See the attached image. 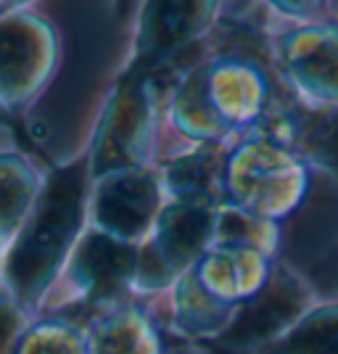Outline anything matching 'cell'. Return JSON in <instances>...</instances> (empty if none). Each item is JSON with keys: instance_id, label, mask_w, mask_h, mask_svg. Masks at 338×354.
Returning a JSON list of instances; mask_svg holds the SVG:
<instances>
[{"instance_id": "1", "label": "cell", "mask_w": 338, "mask_h": 354, "mask_svg": "<svg viewBox=\"0 0 338 354\" xmlns=\"http://www.w3.org/2000/svg\"><path fill=\"white\" fill-rule=\"evenodd\" d=\"M79 188L82 183L77 169L61 172L48 191V198L32 225L30 236L16 251L14 281L24 294L35 291L45 281L48 267L59 259V251L64 249L69 230L79 217Z\"/></svg>"}, {"instance_id": "5", "label": "cell", "mask_w": 338, "mask_h": 354, "mask_svg": "<svg viewBox=\"0 0 338 354\" xmlns=\"http://www.w3.org/2000/svg\"><path fill=\"white\" fill-rule=\"evenodd\" d=\"M196 11L193 6H162L153 8L156 19H151L146 32V50L151 53H162L185 35L191 27V14Z\"/></svg>"}, {"instance_id": "6", "label": "cell", "mask_w": 338, "mask_h": 354, "mask_svg": "<svg viewBox=\"0 0 338 354\" xmlns=\"http://www.w3.org/2000/svg\"><path fill=\"white\" fill-rule=\"evenodd\" d=\"M206 233V217L196 209H185V212H177L167 222V230L164 238L169 243V251L175 257H191L193 251L201 246Z\"/></svg>"}, {"instance_id": "7", "label": "cell", "mask_w": 338, "mask_h": 354, "mask_svg": "<svg viewBox=\"0 0 338 354\" xmlns=\"http://www.w3.org/2000/svg\"><path fill=\"white\" fill-rule=\"evenodd\" d=\"M212 180H214V167L209 156H193L172 172V183L185 193H209Z\"/></svg>"}, {"instance_id": "4", "label": "cell", "mask_w": 338, "mask_h": 354, "mask_svg": "<svg viewBox=\"0 0 338 354\" xmlns=\"http://www.w3.org/2000/svg\"><path fill=\"white\" fill-rule=\"evenodd\" d=\"M296 304H299V296H296L294 288H288V286L272 288L270 294L262 296L259 301H254L249 310L238 317V323L233 325V330L227 333L225 344L233 346V349L256 344L262 336L272 333V330L296 310Z\"/></svg>"}, {"instance_id": "3", "label": "cell", "mask_w": 338, "mask_h": 354, "mask_svg": "<svg viewBox=\"0 0 338 354\" xmlns=\"http://www.w3.org/2000/svg\"><path fill=\"white\" fill-rule=\"evenodd\" d=\"M79 275L95 296H111L130 275L133 257L109 238H90L79 254Z\"/></svg>"}, {"instance_id": "2", "label": "cell", "mask_w": 338, "mask_h": 354, "mask_svg": "<svg viewBox=\"0 0 338 354\" xmlns=\"http://www.w3.org/2000/svg\"><path fill=\"white\" fill-rule=\"evenodd\" d=\"M153 204V188L146 177H124L109 185L101 196V220L124 236L146 225Z\"/></svg>"}]
</instances>
